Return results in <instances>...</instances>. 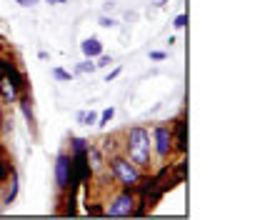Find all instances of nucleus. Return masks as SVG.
Returning a JSON list of instances; mask_svg holds the SVG:
<instances>
[{"label":"nucleus","mask_w":260,"mask_h":220,"mask_svg":"<svg viewBox=\"0 0 260 220\" xmlns=\"http://www.w3.org/2000/svg\"><path fill=\"white\" fill-rule=\"evenodd\" d=\"M85 153H88V160H90L93 170H100V168H103V158H100V150H95V148H88Z\"/></svg>","instance_id":"nucleus-8"},{"label":"nucleus","mask_w":260,"mask_h":220,"mask_svg":"<svg viewBox=\"0 0 260 220\" xmlns=\"http://www.w3.org/2000/svg\"><path fill=\"white\" fill-rule=\"evenodd\" d=\"M55 183L58 188H68L73 183V163L68 155H60L55 163Z\"/></svg>","instance_id":"nucleus-3"},{"label":"nucleus","mask_w":260,"mask_h":220,"mask_svg":"<svg viewBox=\"0 0 260 220\" xmlns=\"http://www.w3.org/2000/svg\"><path fill=\"white\" fill-rule=\"evenodd\" d=\"M0 120H3V108H0Z\"/></svg>","instance_id":"nucleus-23"},{"label":"nucleus","mask_w":260,"mask_h":220,"mask_svg":"<svg viewBox=\"0 0 260 220\" xmlns=\"http://www.w3.org/2000/svg\"><path fill=\"white\" fill-rule=\"evenodd\" d=\"M150 58H153V60H165V53H160V50H153V53H150Z\"/></svg>","instance_id":"nucleus-18"},{"label":"nucleus","mask_w":260,"mask_h":220,"mask_svg":"<svg viewBox=\"0 0 260 220\" xmlns=\"http://www.w3.org/2000/svg\"><path fill=\"white\" fill-rule=\"evenodd\" d=\"M20 108H23V115L28 118V123H35V115H32V105H30V98H20Z\"/></svg>","instance_id":"nucleus-9"},{"label":"nucleus","mask_w":260,"mask_h":220,"mask_svg":"<svg viewBox=\"0 0 260 220\" xmlns=\"http://www.w3.org/2000/svg\"><path fill=\"white\" fill-rule=\"evenodd\" d=\"M78 120L83 123V125H93V123H98V113H78Z\"/></svg>","instance_id":"nucleus-11"},{"label":"nucleus","mask_w":260,"mask_h":220,"mask_svg":"<svg viewBox=\"0 0 260 220\" xmlns=\"http://www.w3.org/2000/svg\"><path fill=\"white\" fill-rule=\"evenodd\" d=\"M113 115H115V108H105L100 115H98V125L103 128V125H108L110 120H113Z\"/></svg>","instance_id":"nucleus-10"},{"label":"nucleus","mask_w":260,"mask_h":220,"mask_svg":"<svg viewBox=\"0 0 260 220\" xmlns=\"http://www.w3.org/2000/svg\"><path fill=\"white\" fill-rule=\"evenodd\" d=\"M128 155L135 165H148L150 163V135L140 125L130 128L128 133Z\"/></svg>","instance_id":"nucleus-1"},{"label":"nucleus","mask_w":260,"mask_h":220,"mask_svg":"<svg viewBox=\"0 0 260 220\" xmlns=\"http://www.w3.org/2000/svg\"><path fill=\"white\" fill-rule=\"evenodd\" d=\"M53 75H55L58 80H70V73H65V70H60V68H55V70H53Z\"/></svg>","instance_id":"nucleus-16"},{"label":"nucleus","mask_w":260,"mask_h":220,"mask_svg":"<svg viewBox=\"0 0 260 220\" xmlns=\"http://www.w3.org/2000/svg\"><path fill=\"white\" fill-rule=\"evenodd\" d=\"M75 70H78V73H95V65H93V63H88V60H85V63H80V65H78Z\"/></svg>","instance_id":"nucleus-14"},{"label":"nucleus","mask_w":260,"mask_h":220,"mask_svg":"<svg viewBox=\"0 0 260 220\" xmlns=\"http://www.w3.org/2000/svg\"><path fill=\"white\" fill-rule=\"evenodd\" d=\"M165 3H168V0H153V5H155V8H162Z\"/></svg>","instance_id":"nucleus-20"},{"label":"nucleus","mask_w":260,"mask_h":220,"mask_svg":"<svg viewBox=\"0 0 260 220\" xmlns=\"http://www.w3.org/2000/svg\"><path fill=\"white\" fill-rule=\"evenodd\" d=\"M113 173H115V178H118L125 188H133V185L140 183V173H138L135 163H130L125 158H115V160H113Z\"/></svg>","instance_id":"nucleus-2"},{"label":"nucleus","mask_w":260,"mask_h":220,"mask_svg":"<svg viewBox=\"0 0 260 220\" xmlns=\"http://www.w3.org/2000/svg\"><path fill=\"white\" fill-rule=\"evenodd\" d=\"M35 3H38V0H25V5H28V8H30V5H35Z\"/></svg>","instance_id":"nucleus-21"},{"label":"nucleus","mask_w":260,"mask_h":220,"mask_svg":"<svg viewBox=\"0 0 260 220\" xmlns=\"http://www.w3.org/2000/svg\"><path fill=\"white\" fill-rule=\"evenodd\" d=\"M98 23H100V28H113V25H115V20H113V18H108V15H103Z\"/></svg>","instance_id":"nucleus-15"},{"label":"nucleus","mask_w":260,"mask_h":220,"mask_svg":"<svg viewBox=\"0 0 260 220\" xmlns=\"http://www.w3.org/2000/svg\"><path fill=\"white\" fill-rule=\"evenodd\" d=\"M13 185H10V193H8V198H5V203H13L15 200V195H18V175L13 173V180H10Z\"/></svg>","instance_id":"nucleus-12"},{"label":"nucleus","mask_w":260,"mask_h":220,"mask_svg":"<svg viewBox=\"0 0 260 220\" xmlns=\"http://www.w3.org/2000/svg\"><path fill=\"white\" fill-rule=\"evenodd\" d=\"M173 25H175V28H183V25H185V15H178Z\"/></svg>","instance_id":"nucleus-19"},{"label":"nucleus","mask_w":260,"mask_h":220,"mask_svg":"<svg viewBox=\"0 0 260 220\" xmlns=\"http://www.w3.org/2000/svg\"><path fill=\"white\" fill-rule=\"evenodd\" d=\"M18 88H20V85H18L10 75L3 73V78H0V95H3L5 103H13V100L18 98Z\"/></svg>","instance_id":"nucleus-5"},{"label":"nucleus","mask_w":260,"mask_h":220,"mask_svg":"<svg viewBox=\"0 0 260 220\" xmlns=\"http://www.w3.org/2000/svg\"><path fill=\"white\" fill-rule=\"evenodd\" d=\"M98 58H100V60H98V63H95V68H105V65H110V63H113V60H110L108 55H103V53H100Z\"/></svg>","instance_id":"nucleus-17"},{"label":"nucleus","mask_w":260,"mask_h":220,"mask_svg":"<svg viewBox=\"0 0 260 220\" xmlns=\"http://www.w3.org/2000/svg\"><path fill=\"white\" fill-rule=\"evenodd\" d=\"M80 50H83L85 58H98V55L103 53V43H100L98 38H88V40L80 43Z\"/></svg>","instance_id":"nucleus-7"},{"label":"nucleus","mask_w":260,"mask_h":220,"mask_svg":"<svg viewBox=\"0 0 260 220\" xmlns=\"http://www.w3.org/2000/svg\"><path fill=\"white\" fill-rule=\"evenodd\" d=\"M48 3H65V0H48Z\"/></svg>","instance_id":"nucleus-22"},{"label":"nucleus","mask_w":260,"mask_h":220,"mask_svg":"<svg viewBox=\"0 0 260 220\" xmlns=\"http://www.w3.org/2000/svg\"><path fill=\"white\" fill-rule=\"evenodd\" d=\"M73 150H75V153H85V150H88L85 140H83V138H75V140H73Z\"/></svg>","instance_id":"nucleus-13"},{"label":"nucleus","mask_w":260,"mask_h":220,"mask_svg":"<svg viewBox=\"0 0 260 220\" xmlns=\"http://www.w3.org/2000/svg\"><path fill=\"white\" fill-rule=\"evenodd\" d=\"M133 205H135L133 195H130V193H123V195H118V198L113 200V205H110L108 215H113V218H123V215H130V213H133Z\"/></svg>","instance_id":"nucleus-4"},{"label":"nucleus","mask_w":260,"mask_h":220,"mask_svg":"<svg viewBox=\"0 0 260 220\" xmlns=\"http://www.w3.org/2000/svg\"><path fill=\"white\" fill-rule=\"evenodd\" d=\"M155 150L160 158L170 153V130L168 128H155Z\"/></svg>","instance_id":"nucleus-6"}]
</instances>
